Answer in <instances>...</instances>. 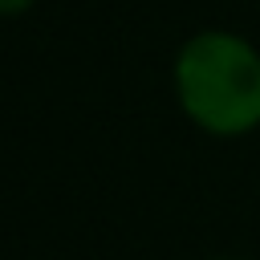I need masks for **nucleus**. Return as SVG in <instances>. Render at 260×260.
Returning a JSON list of instances; mask_svg holds the SVG:
<instances>
[{
    "label": "nucleus",
    "instance_id": "nucleus-1",
    "mask_svg": "<svg viewBox=\"0 0 260 260\" xmlns=\"http://www.w3.org/2000/svg\"><path fill=\"white\" fill-rule=\"evenodd\" d=\"M183 110L211 134L260 126V53L236 32H195L175 57Z\"/></svg>",
    "mask_w": 260,
    "mask_h": 260
},
{
    "label": "nucleus",
    "instance_id": "nucleus-2",
    "mask_svg": "<svg viewBox=\"0 0 260 260\" xmlns=\"http://www.w3.org/2000/svg\"><path fill=\"white\" fill-rule=\"evenodd\" d=\"M32 0H0V12H20V8H28Z\"/></svg>",
    "mask_w": 260,
    "mask_h": 260
},
{
    "label": "nucleus",
    "instance_id": "nucleus-3",
    "mask_svg": "<svg viewBox=\"0 0 260 260\" xmlns=\"http://www.w3.org/2000/svg\"><path fill=\"white\" fill-rule=\"evenodd\" d=\"M223 260H228V256H223Z\"/></svg>",
    "mask_w": 260,
    "mask_h": 260
}]
</instances>
